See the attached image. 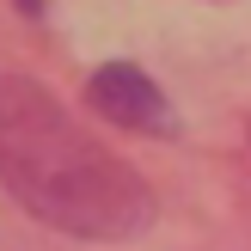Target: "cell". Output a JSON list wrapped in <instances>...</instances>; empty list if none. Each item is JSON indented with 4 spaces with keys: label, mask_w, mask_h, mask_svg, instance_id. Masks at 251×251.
I'll use <instances>...</instances> for the list:
<instances>
[{
    "label": "cell",
    "mask_w": 251,
    "mask_h": 251,
    "mask_svg": "<svg viewBox=\"0 0 251 251\" xmlns=\"http://www.w3.org/2000/svg\"><path fill=\"white\" fill-rule=\"evenodd\" d=\"M0 178L31 215L74 239H123L147 227L153 196L123 159H110L37 80H0Z\"/></svg>",
    "instance_id": "1"
},
{
    "label": "cell",
    "mask_w": 251,
    "mask_h": 251,
    "mask_svg": "<svg viewBox=\"0 0 251 251\" xmlns=\"http://www.w3.org/2000/svg\"><path fill=\"white\" fill-rule=\"evenodd\" d=\"M86 98H92L98 117L123 123V129H166V98H159V86L147 80L141 68H129V61L98 68L92 86H86Z\"/></svg>",
    "instance_id": "2"
},
{
    "label": "cell",
    "mask_w": 251,
    "mask_h": 251,
    "mask_svg": "<svg viewBox=\"0 0 251 251\" xmlns=\"http://www.w3.org/2000/svg\"><path fill=\"white\" fill-rule=\"evenodd\" d=\"M19 6H25V12H37V6H43V0H19Z\"/></svg>",
    "instance_id": "3"
}]
</instances>
